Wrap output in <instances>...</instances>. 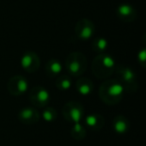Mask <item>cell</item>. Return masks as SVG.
Here are the masks:
<instances>
[{"mask_svg":"<svg viewBox=\"0 0 146 146\" xmlns=\"http://www.w3.org/2000/svg\"><path fill=\"white\" fill-rule=\"evenodd\" d=\"M123 85L117 79H107L99 87V97L107 105H116L121 101L124 94Z\"/></svg>","mask_w":146,"mask_h":146,"instance_id":"1","label":"cell"},{"mask_svg":"<svg viewBox=\"0 0 146 146\" xmlns=\"http://www.w3.org/2000/svg\"><path fill=\"white\" fill-rule=\"evenodd\" d=\"M116 62L109 54L101 53L92 61L91 69L95 77L99 79H107L114 73Z\"/></svg>","mask_w":146,"mask_h":146,"instance_id":"2","label":"cell"},{"mask_svg":"<svg viewBox=\"0 0 146 146\" xmlns=\"http://www.w3.org/2000/svg\"><path fill=\"white\" fill-rule=\"evenodd\" d=\"M65 69L72 77H79L87 69V58L81 52H72L66 57Z\"/></svg>","mask_w":146,"mask_h":146,"instance_id":"3","label":"cell"},{"mask_svg":"<svg viewBox=\"0 0 146 146\" xmlns=\"http://www.w3.org/2000/svg\"><path fill=\"white\" fill-rule=\"evenodd\" d=\"M114 73L116 79L123 85L124 89L128 92H135L138 88L137 76L133 69L127 65H116Z\"/></svg>","mask_w":146,"mask_h":146,"instance_id":"4","label":"cell"},{"mask_svg":"<svg viewBox=\"0 0 146 146\" xmlns=\"http://www.w3.org/2000/svg\"><path fill=\"white\" fill-rule=\"evenodd\" d=\"M62 114L64 118L71 123L81 122L84 117V108L81 103L77 101L67 102L62 108Z\"/></svg>","mask_w":146,"mask_h":146,"instance_id":"5","label":"cell"},{"mask_svg":"<svg viewBox=\"0 0 146 146\" xmlns=\"http://www.w3.org/2000/svg\"><path fill=\"white\" fill-rule=\"evenodd\" d=\"M29 100L31 104L36 107L44 108L48 106L51 100V95L49 91L42 86H35L30 90L29 93Z\"/></svg>","mask_w":146,"mask_h":146,"instance_id":"6","label":"cell"},{"mask_svg":"<svg viewBox=\"0 0 146 146\" xmlns=\"http://www.w3.org/2000/svg\"><path fill=\"white\" fill-rule=\"evenodd\" d=\"M74 32L79 40L88 41L93 37L95 33V25L90 19L82 18L76 23Z\"/></svg>","mask_w":146,"mask_h":146,"instance_id":"7","label":"cell"},{"mask_svg":"<svg viewBox=\"0 0 146 146\" xmlns=\"http://www.w3.org/2000/svg\"><path fill=\"white\" fill-rule=\"evenodd\" d=\"M7 89L13 96H21L28 90V80L22 75H14L8 80Z\"/></svg>","mask_w":146,"mask_h":146,"instance_id":"8","label":"cell"},{"mask_svg":"<svg viewBox=\"0 0 146 146\" xmlns=\"http://www.w3.org/2000/svg\"><path fill=\"white\" fill-rule=\"evenodd\" d=\"M20 65L24 71L28 73H34L40 66V58L36 52L28 50L21 56Z\"/></svg>","mask_w":146,"mask_h":146,"instance_id":"9","label":"cell"},{"mask_svg":"<svg viewBox=\"0 0 146 146\" xmlns=\"http://www.w3.org/2000/svg\"><path fill=\"white\" fill-rule=\"evenodd\" d=\"M17 117L21 123L26 124V125H32L39 121L40 114L33 106H26L19 110Z\"/></svg>","mask_w":146,"mask_h":146,"instance_id":"10","label":"cell"},{"mask_svg":"<svg viewBox=\"0 0 146 146\" xmlns=\"http://www.w3.org/2000/svg\"><path fill=\"white\" fill-rule=\"evenodd\" d=\"M116 15L123 22H132L137 17V12L131 4L122 3L116 8Z\"/></svg>","mask_w":146,"mask_h":146,"instance_id":"11","label":"cell"},{"mask_svg":"<svg viewBox=\"0 0 146 146\" xmlns=\"http://www.w3.org/2000/svg\"><path fill=\"white\" fill-rule=\"evenodd\" d=\"M105 120L101 114L91 113L85 117V125L93 131H99L104 126Z\"/></svg>","mask_w":146,"mask_h":146,"instance_id":"12","label":"cell"},{"mask_svg":"<svg viewBox=\"0 0 146 146\" xmlns=\"http://www.w3.org/2000/svg\"><path fill=\"white\" fill-rule=\"evenodd\" d=\"M112 128L117 134H125L130 129V122L124 115H116L112 121Z\"/></svg>","mask_w":146,"mask_h":146,"instance_id":"13","label":"cell"},{"mask_svg":"<svg viewBox=\"0 0 146 146\" xmlns=\"http://www.w3.org/2000/svg\"><path fill=\"white\" fill-rule=\"evenodd\" d=\"M76 90L82 96H88L93 92L94 84L89 78L81 77L76 81Z\"/></svg>","mask_w":146,"mask_h":146,"instance_id":"14","label":"cell"},{"mask_svg":"<svg viewBox=\"0 0 146 146\" xmlns=\"http://www.w3.org/2000/svg\"><path fill=\"white\" fill-rule=\"evenodd\" d=\"M62 69V64L56 58H51L50 60L47 61L46 65H45V72L49 77H56V76L60 75Z\"/></svg>","mask_w":146,"mask_h":146,"instance_id":"15","label":"cell"},{"mask_svg":"<svg viewBox=\"0 0 146 146\" xmlns=\"http://www.w3.org/2000/svg\"><path fill=\"white\" fill-rule=\"evenodd\" d=\"M70 134L73 138L75 140H83L84 138L86 137V134H87V130H86V127L81 124L80 122L78 123H74L71 128V131H70Z\"/></svg>","mask_w":146,"mask_h":146,"instance_id":"16","label":"cell"},{"mask_svg":"<svg viewBox=\"0 0 146 146\" xmlns=\"http://www.w3.org/2000/svg\"><path fill=\"white\" fill-rule=\"evenodd\" d=\"M91 47L93 51L101 54V53L105 52L106 49H107L108 41H107V39L103 38V37H98V38H95L91 42Z\"/></svg>","mask_w":146,"mask_h":146,"instance_id":"17","label":"cell"},{"mask_svg":"<svg viewBox=\"0 0 146 146\" xmlns=\"http://www.w3.org/2000/svg\"><path fill=\"white\" fill-rule=\"evenodd\" d=\"M55 86L61 91H67L72 87V81L68 75H60L55 82Z\"/></svg>","mask_w":146,"mask_h":146,"instance_id":"18","label":"cell"},{"mask_svg":"<svg viewBox=\"0 0 146 146\" xmlns=\"http://www.w3.org/2000/svg\"><path fill=\"white\" fill-rule=\"evenodd\" d=\"M42 118L45 122H48V123L54 122L57 118L56 110L51 106H46L42 111Z\"/></svg>","mask_w":146,"mask_h":146,"instance_id":"19","label":"cell"},{"mask_svg":"<svg viewBox=\"0 0 146 146\" xmlns=\"http://www.w3.org/2000/svg\"><path fill=\"white\" fill-rule=\"evenodd\" d=\"M137 60L142 67H145V61H146V48L145 47H142V48H140V50L138 51Z\"/></svg>","mask_w":146,"mask_h":146,"instance_id":"20","label":"cell"}]
</instances>
